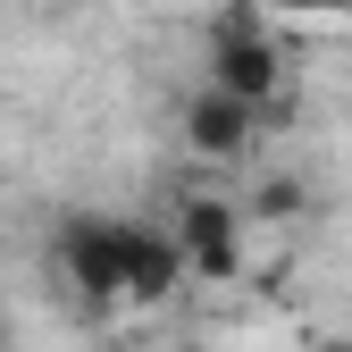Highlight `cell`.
Listing matches in <instances>:
<instances>
[{
  "label": "cell",
  "mask_w": 352,
  "mask_h": 352,
  "mask_svg": "<svg viewBox=\"0 0 352 352\" xmlns=\"http://www.w3.org/2000/svg\"><path fill=\"white\" fill-rule=\"evenodd\" d=\"M210 84L227 101H243L260 126H285V59H277V34L260 25L252 0H227L210 34Z\"/></svg>",
  "instance_id": "6da1fadb"
},
{
  "label": "cell",
  "mask_w": 352,
  "mask_h": 352,
  "mask_svg": "<svg viewBox=\"0 0 352 352\" xmlns=\"http://www.w3.org/2000/svg\"><path fill=\"white\" fill-rule=\"evenodd\" d=\"M59 277L76 285L84 311H135V285H126V218H59Z\"/></svg>",
  "instance_id": "7a4b0ae2"
},
{
  "label": "cell",
  "mask_w": 352,
  "mask_h": 352,
  "mask_svg": "<svg viewBox=\"0 0 352 352\" xmlns=\"http://www.w3.org/2000/svg\"><path fill=\"white\" fill-rule=\"evenodd\" d=\"M168 235H176V252H185V269L201 285H235L243 277V210L227 193H185Z\"/></svg>",
  "instance_id": "3957f363"
},
{
  "label": "cell",
  "mask_w": 352,
  "mask_h": 352,
  "mask_svg": "<svg viewBox=\"0 0 352 352\" xmlns=\"http://www.w3.org/2000/svg\"><path fill=\"white\" fill-rule=\"evenodd\" d=\"M185 143H193V160H210V168H235V160H252V143H260V118H252L243 101H227L218 84H201V93L185 101Z\"/></svg>",
  "instance_id": "277c9868"
},
{
  "label": "cell",
  "mask_w": 352,
  "mask_h": 352,
  "mask_svg": "<svg viewBox=\"0 0 352 352\" xmlns=\"http://www.w3.org/2000/svg\"><path fill=\"white\" fill-rule=\"evenodd\" d=\"M176 277H193L185 252H176V235H168V227H135V218H126V285H135V302H168Z\"/></svg>",
  "instance_id": "5b68a950"
},
{
  "label": "cell",
  "mask_w": 352,
  "mask_h": 352,
  "mask_svg": "<svg viewBox=\"0 0 352 352\" xmlns=\"http://www.w3.org/2000/svg\"><path fill=\"white\" fill-rule=\"evenodd\" d=\"M311 210V193L294 185V176H260L252 185V218H269V227H285V218H302Z\"/></svg>",
  "instance_id": "8992f818"
},
{
  "label": "cell",
  "mask_w": 352,
  "mask_h": 352,
  "mask_svg": "<svg viewBox=\"0 0 352 352\" xmlns=\"http://www.w3.org/2000/svg\"><path fill=\"white\" fill-rule=\"evenodd\" d=\"M319 352H352V344H319Z\"/></svg>",
  "instance_id": "52a82bcc"
}]
</instances>
